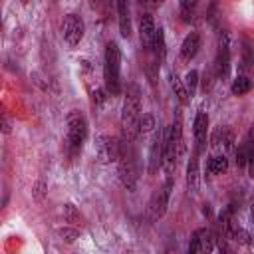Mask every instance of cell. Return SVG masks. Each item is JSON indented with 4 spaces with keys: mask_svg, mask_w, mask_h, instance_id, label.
Here are the masks:
<instances>
[{
    "mask_svg": "<svg viewBox=\"0 0 254 254\" xmlns=\"http://www.w3.org/2000/svg\"><path fill=\"white\" fill-rule=\"evenodd\" d=\"M230 89H232L234 95H244V93H248V91L252 89V81H250L246 75H238V77L232 81Z\"/></svg>",
    "mask_w": 254,
    "mask_h": 254,
    "instance_id": "19",
    "label": "cell"
},
{
    "mask_svg": "<svg viewBox=\"0 0 254 254\" xmlns=\"http://www.w3.org/2000/svg\"><path fill=\"white\" fill-rule=\"evenodd\" d=\"M103 79L105 89L111 97L121 93V52L115 42L105 46V64H103Z\"/></svg>",
    "mask_w": 254,
    "mask_h": 254,
    "instance_id": "2",
    "label": "cell"
},
{
    "mask_svg": "<svg viewBox=\"0 0 254 254\" xmlns=\"http://www.w3.org/2000/svg\"><path fill=\"white\" fill-rule=\"evenodd\" d=\"M155 34H157V28H155L153 16L147 14V12L141 14V16H139V38H141V46H143L147 52H153Z\"/></svg>",
    "mask_w": 254,
    "mask_h": 254,
    "instance_id": "10",
    "label": "cell"
},
{
    "mask_svg": "<svg viewBox=\"0 0 254 254\" xmlns=\"http://www.w3.org/2000/svg\"><path fill=\"white\" fill-rule=\"evenodd\" d=\"M246 151H248V155H246V169H248V175L254 177V141L252 139L246 141Z\"/></svg>",
    "mask_w": 254,
    "mask_h": 254,
    "instance_id": "24",
    "label": "cell"
},
{
    "mask_svg": "<svg viewBox=\"0 0 254 254\" xmlns=\"http://www.w3.org/2000/svg\"><path fill=\"white\" fill-rule=\"evenodd\" d=\"M230 69V42H228V34H220L218 40V50H216V58H214V73L218 77H226Z\"/></svg>",
    "mask_w": 254,
    "mask_h": 254,
    "instance_id": "8",
    "label": "cell"
},
{
    "mask_svg": "<svg viewBox=\"0 0 254 254\" xmlns=\"http://www.w3.org/2000/svg\"><path fill=\"white\" fill-rule=\"evenodd\" d=\"M198 153H194L189 161V167H187V185H189V190L190 192H196L198 190V185H200V177H198Z\"/></svg>",
    "mask_w": 254,
    "mask_h": 254,
    "instance_id": "15",
    "label": "cell"
},
{
    "mask_svg": "<svg viewBox=\"0 0 254 254\" xmlns=\"http://www.w3.org/2000/svg\"><path fill=\"white\" fill-rule=\"evenodd\" d=\"M198 0H181V16L185 22H190L192 20V14H194V8H196Z\"/></svg>",
    "mask_w": 254,
    "mask_h": 254,
    "instance_id": "21",
    "label": "cell"
},
{
    "mask_svg": "<svg viewBox=\"0 0 254 254\" xmlns=\"http://www.w3.org/2000/svg\"><path fill=\"white\" fill-rule=\"evenodd\" d=\"M246 155H248L246 143H242L240 147L234 149V157H236V165H238V167H246Z\"/></svg>",
    "mask_w": 254,
    "mask_h": 254,
    "instance_id": "27",
    "label": "cell"
},
{
    "mask_svg": "<svg viewBox=\"0 0 254 254\" xmlns=\"http://www.w3.org/2000/svg\"><path fill=\"white\" fill-rule=\"evenodd\" d=\"M2 129H4V133H10V121L6 115H2Z\"/></svg>",
    "mask_w": 254,
    "mask_h": 254,
    "instance_id": "29",
    "label": "cell"
},
{
    "mask_svg": "<svg viewBox=\"0 0 254 254\" xmlns=\"http://www.w3.org/2000/svg\"><path fill=\"white\" fill-rule=\"evenodd\" d=\"M206 127H208V115L204 111H198L192 123V135H194V153H200L206 143Z\"/></svg>",
    "mask_w": 254,
    "mask_h": 254,
    "instance_id": "12",
    "label": "cell"
},
{
    "mask_svg": "<svg viewBox=\"0 0 254 254\" xmlns=\"http://www.w3.org/2000/svg\"><path fill=\"white\" fill-rule=\"evenodd\" d=\"M198 48H200V34H198V32L187 34L185 40H183V44H181V58H183L185 62H190V60L196 56Z\"/></svg>",
    "mask_w": 254,
    "mask_h": 254,
    "instance_id": "13",
    "label": "cell"
},
{
    "mask_svg": "<svg viewBox=\"0 0 254 254\" xmlns=\"http://www.w3.org/2000/svg\"><path fill=\"white\" fill-rule=\"evenodd\" d=\"M117 171H119V181H121V185H123L129 192H133L135 187H137L139 175H137L135 157H133V153L129 151V147H127V151L121 149V155H119V169H117Z\"/></svg>",
    "mask_w": 254,
    "mask_h": 254,
    "instance_id": "4",
    "label": "cell"
},
{
    "mask_svg": "<svg viewBox=\"0 0 254 254\" xmlns=\"http://www.w3.org/2000/svg\"><path fill=\"white\" fill-rule=\"evenodd\" d=\"M87 137V119L81 111H69L67 113V147L77 153Z\"/></svg>",
    "mask_w": 254,
    "mask_h": 254,
    "instance_id": "3",
    "label": "cell"
},
{
    "mask_svg": "<svg viewBox=\"0 0 254 254\" xmlns=\"http://www.w3.org/2000/svg\"><path fill=\"white\" fill-rule=\"evenodd\" d=\"M46 192H48V185H46V181H44V179H38L36 185H34V189H32V196H34V200L42 202L44 196H46Z\"/></svg>",
    "mask_w": 254,
    "mask_h": 254,
    "instance_id": "23",
    "label": "cell"
},
{
    "mask_svg": "<svg viewBox=\"0 0 254 254\" xmlns=\"http://www.w3.org/2000/svg\"><path fill=\"white\" fill-rule=\"evenodd\" d=\"M117 18H119V32L123 38H131V10L129 0H117Z\"/></svg>",
    "mask_w": 254,
    "mask_h": 254,
    "instance_id": "14",
    "label": "cell"
},
{
    "mask_svg": "<svg viewBox=\"0 0 254 254\" xmlns=\"http://www.w3.org/2000/svg\"><path fill=\"white\" fill-rule=\"evenodd\" d=\"M95 155L99 159V163L107 165L113 161H119L121 155V145L111 137V135H97L95 137Z\"/></svg>",
    "mask_w": 254,
    "mask_h": 254,
    "instance_id": "5",
    "label": "cell"
},
{
    "mask_svg": "<svg viewBox=\"0 0 254 254\" xmlns=\"http://www.w3.org/2000/svg\"><path fill=\"white\" fill-rule=\"evenodd\" d=\"M143 8H147V10H155V8H159V6H163V2L165 0H137Z\"/></svg>",
    "mask_w": 254,
    "mask_h": 254,
    "instance_id": "28",
    "label": "cell"
},
{
    "mask_svg": "<svg viewBox=\"0 0 254 254\" xmlns=\"http://www.w3.org/2000/svg\"><path fill=\"white\" fill-rule=\"evenodd\" d=\"M165 139H167V133L163 129H159L151 141V149H149V175H155L161 167H163V155H165Z\"/></svg>",
    "mask_w": 254,
    "mask_h": 254,
    "instance_id": "7",
    "label": "cell"
},
{
    "mask_svg": "<svg viewBox=\"0 0 254 254\" xmlns=\"http://www.w3.org/2000/svg\"><path fill=\"white\" fill-rule=\"evenodd\" d=\"M171 187H173V179H167V185L155 190V194H153V198H151V204H149V206H151V212H153V216H155V218H159V216H163V214H165L167 204H169Z\"/></svg>",
    "mask_w": 254,
    "mask_h": 254,
    "instance_id": "11",
    "label": "cell"
},
{
    "mask_svg": "<svg viewBox=\"0 0 254 254\" xmlns=\"http://www.w3.org/2000/svg\"><path fill=\"white\" fill-rule=\"evenodd\" d=\"M155 129V119H153V115L151 113H145L143 117H141V125H139V133H143V135H147V133H151Z\"/></svg>",
    "mask_w": 254,
    "mask_h": 254,
    "instance_id": "25",
    "label": "cell"
},
{
    "mask_svg": "<svg viewBox=\"0 0 254 254\" xmlns=\"http://www.w3.org/2000/svg\"><path fill=\"white\" fill-rule=\"evenodd\" d=\"M171 87H173V91H175V95H177V99H179L181 103H187V101H189L187 85L181 81V77H179L177 73H173V75H171Z\"/></svg>",
    "mask_w": 254,
    "mask_h": 254,
    "instance_id": "18",
    "label": "cell"
},
{
    "mask_svg": "<svg viewBox=\"0 0 254 254\" xmlns=\"http://www.w3.org/2000/svg\"><path fill=\"white\" fill-rule=\"evenodd\" d=\"M139 125H141V89L137 83H131L127 87L123 111H121L123 141L133 143V139L139 135Z\"/></svg>",
    "mask_w": 254,
    "mask_h": 254,
    "instance_id": "1",
    "label": "cell"
},
{
    "mask_svg": "<svg viewBox=\"0 0 254 254\" xmlns=\"http://www.w3.org/2000/svg\"><path fill=\"white\" fill-rule=\"evenodd\" d=\"M185 85H187L189 97H192V95L196 93V85H198V71H196V69H190V71L185 75Z\"/></svg>",
    "mask_w": 254,
    "mask_h": 254,
    "instance_id": "22",
    "label": "cell"
},
{
    "mask_svg": "<svg viewBox=\"0 0 254 254\" xmlns=\"http://www.w3.org/2000/svg\"><path fill=\"white\" fill-rule=\"evenodd\" d=\"M250 139L254 141V125H252V129H250Z\"/></svg>",
    "mask_w": 254,
    "mask_h": 254,
    "instance_id": "31",
    "label": "cell"
},
{
    "mask_svg": "<svg viewBox=\"0 0 254 254\" xmlns=\"http://www.w3.org/2000/svg\"><path fill=\"white\" fill-rule=\"evenodd\" d=\"M153 52H155V56L159 58V62H163V60H165L167 50H165V34H163V28H157L155 42H153Z\"/></svg>",
    "mask_w": 254,
    "mask_h": 254,
    "instance_id": "20",
    "label": "cell"
},
{
    "mask_svg": "<svg viewBox=\"0 0 254 254\" xmlns=\"http://www.w3.org/2000/svg\"><path fill=\"white\" fill-rule=\"evenodd\" d=\"M58 234L62 236V240H65V242H73V240L79 236V230H77V228H71V226H64V228L58 230Z\"/></svg>",
    "mask_w": 254,
    "mask_h": 254,
    "instance_id": "26",
    "label": "cell"
},
{
    "mask_svg": "<svg viewBox=\"0 0 254 254\" xmlns=\"http://www.w3.org/2000/svg\"><path fill=\"white\" fill-rule=\"evenodd\" d=\"M226 169H228V159H226L224 153L210 157L208 163H206V173H208V175H220V173H224Z\"/></svg>",
    "mask_w": 254,
    "mask_h": 254,
    "instance_id": "16",
    "label": "cell"
},
{
    "mask_svg": "<svg viewBox=\"0 0 254 254\" xmlns=\"http://www.w3.org/2000/svg\"><path fill=\"white\" fill-rule=\"evenodd\" d=\"M64 220L65 222H69L71 226H81L83 224V216H81V212L71 204V202H67V204H64Z\"/></svg>",
    "mask_w": 254,
    "mask_h": 254,
    "instance_id": "17",
    "label": "cell"
},
{
    "mask_svg": "<svg viewBox=\"0 0 254 254\" xmlns=\"http://www.w3.org/2000/svg\"><path fill=\"white\" fill-rule=\"evenodd\" d=\"M22 2H24V4H28V2H30V0H22Z\"/></svg>",
    "mask_w": 254,
    "mask_h": 254,
    "instance_id": "32",
    "label": "cell"
},
{
    "mask_svg": "<svg viewBox=\"0 0 254 254\" xmlns=\"http://www.w3.org/2000/svg\"><path fill=\"white\" fill-rule=\"evenodd\" d=\"M218 240V236H214L208 228H198L194 230L190 242H189V252H208L214 250V242Z\"/></svg>",
    "mask_w": 254,
    "mask_h": 254,
    "instance_id": "9",
    "label": "cell"
},
{
    "mask_svg": "<svg viewBox=\"0 0 254 254\" xmlns=\"http://www.w3.org/2000/svg\"><path fill=\"white\" fill-rule=\"evenodd\" d=\"M83 34H85V24H83L81 16H77V14H67V16L64 18V22H62V36H64L65 44H67L69 48L77 46V44L81 42Z\"/></svg>",
    "mask_w": 254,
    "mask_h": 254,
    "instance_id": "6",
    "label": "cell"
},
{
    "mask_svg": "<svg viewBox=\"0 0 254 254\" xmlns=\"http://www.w3.org/2000/svg\"><path fill=\"white\" fill-rule=\"evenodd\" d=\"M250 216H252V220H254V198L250 200Z\"/></svg>",
    "mask_w": 254,
    "mask_h": 254,
    "instance_id": "30",
    "label": "cell"
}]
</instances>
